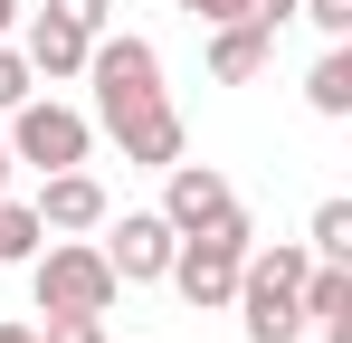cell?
<instances>
[{"instance_id":"obj_1","label":"cell","mask_w":352,"mask_h":343,"mask_svg":"<svg viewBox=\"0 0 352 343\" xmlns=\"http://www.w3.org/2000/svg\"><path fill=\"white\" fill-rule=\"evenodd\" d=\"M86 76H96V124L124 143V163L162 172V163H181V153H190L181 105L162 96V48H153V39H133V29H96Z\"/></svg>"},{"instance_id":"obj_2","label":"cell","mask_w":352,"mask_h":343,"mask_svg":"<svg viewBox=\"0 0 352 343\" xmlns=\"http://www.w3.org/2000/svg\"><path fill=\"white\" fill-rule=\"evenodd\" d=\"M248 248H257V229H248V210H219L210 229H190L172 248V267H162V286H172L190 315H219L238 295V267H248Z\"/></svg>"},{"instance_id":"obj_3","label":"cell","mask_w":352,"mask_h":343,"mask_svg":"<svg viewBox=\"0 0 352 343\" xmlns=\"http://www.w3.org/2000/svg\"><path fill=\"white\" fill-rule=\"evenodd\" d=\"M29 295H38V315H115V267H105V248L96 238H48L38 258H29Z\"/></svg>"},{"instance_id":"obj_4","label":"cell","mask_w":352,"mask_h":343,"mask_svg":"<svg viewBox=\"0 0 352 343\" xmlns=\"http://www.w3.org/2000/svg\"><path fill=\"white\" fill-rule=\"evenodd\" d=\"M96 153V114L58 105V96H19L10 105V163H38V172H67Z\"/></svg>"},{"instance_id":"obj_5","label":"cell","mask_w":352,"mask_h":343,"mask_svg":"<svg viewBox=\"0 0 352 343\" xmlns=\"http://www.w3.org/2000/svg\"><path fill=\"white\" fill-rule=\"evenodd\" d=\"M105 267H115V286H162V267H172V248H181V229L162 220V210H105Z\"/></svg>"},{"instance_id":"obj_6","label":"cell","mask_w":352,"mask_h":343,"mask_svg":"<svg viewBox=\"0 0 352 343\" xmlns=\"http://www.w3.org/2000/svg\"><path fill=\"white\" fill-rule=\"evenodd\" d=\"M38 229H58V238H86V229H105V210H115V191L96 181L86 163H67V172H38Z\"/></svg>"},{"instance_id":"obj_7","label":"cell","mask_w":352,"mask_h":343,"mask_svg":"<svg viewBox=\"0 0 352 343\" xmlns=\"http://www.w3.org/2000/svg\"><path fill=\"white\" fill-rule=\"evenodd\" d=\"M219 210H238V191H229V172H219V163H190V153L162 163V220H172L181 238H190V229H210Z\"/></svg>"},{"instance_id":"obj_8","label":"cell","mask_w":352,"mask_h":343,"mask_svg":"<svg viewBox=\"0 0 352 343\" xmlns=\"http://www.w3.org/2000/svg\"><path fill=\"white\" fill-rule=\"evenodd\" d=\"M238 334L248 343H305V305H295V286L276 277H257V267H238Z\"/></svg>"},{"instance_id":"obj_9","label":"cell","mask_w":352,"mask_h":343,"mask_svg":"<svg viewBox=\"0 0 352 343\" xmlns=\"http://www.w3.org/2000/svg\"><path fill=\"white\" fill-rule=\"evenodd\" d=\"M86 29L76 19H58V10H38L29 29H19V57H29V76H86Z\"/></svg>"},{"instance_id":"obj_10","label":"cell","mask_w":352,"mask_h":343,"mask_svg":"<svg viewBox=\"0 0 352 343\" xmlns=\"http://www.w3.org/2000/svg\"><path fill=\"white\" fill-rule=\"evenodd\" d=\"M267 57H276V39H267L257 19H219V29H210V76H219V86H248Z\"/></svg>"},{"instance_id":"obj_11","label":"cell","mask_w":352,"mask_h":343,"mask_svg":"<svg viewBox=\"0 0 352 343\" xmlns=\"http://www.w3.org/2000/svg\"><path fill=\"white\" fill-rule=\"evenodd\" d=\"M305 105L324 114V124H343V114H352V39H333V48L305 67Z\"/></svg>"},{"instance_id":"obj_12","label":"cell","mask_w":352,"mask_h":343,"mask_svg":"<svg viewBox=\"0 0 352 343\" xmlns=\"http://www.w3.org/2000/svg\"><path fill=\"white\" fill-rule=\"evenodd\" d=\"M38 248H48V229H38V210H29V200H10V191H0V267H29V258H38Z\"/></svg>"},{"instance_id":"obj_13","label":"cell","mask_w":352,"mask_h":343,"mask_svg":"<svg viewBox=\"0 0 352 343\" xmlns=\"http://www.w3.org/2000/svg\"><path fill=\"white\" fill-rule=\"evenodd\" d=\"M305 248H314V258H333V267H352V200H314Z\"/></svg>"},{"instance_id":"obj_14","label":"cell","mask_w":352,"mask_h":343,"mask_svg":"<svg viewBox=\"0 0 352 343\" xmlns=\"http://www.w3.org/2000/svg\"><path fill=\"white\" fill-rule=\"evenodd\" d=\"M38 343H115V334H105V315H48Z\"/></svg>"},{"instance_id":"obj_15","label":"cell","mask_w":352,"mask_h":343,"mask_svg":"<svg viewBox=\"0 0 352 343\" xmlns=\"http://www.w3.org/2000/svg\"><path fill=\"white\" fill-rule=\"evenodd\" d=\"M29 86H38V76H29V57H19V48H10V39H0V114L19 105Z\"/></svg>"},{"instance_id":"obj_16","label":"cell","mask_w":352,"mask_h":343,"mask_svg":"<svg viewBox=\"0 0 352 343\" xmlns=\"http://www.w3.org/2000/svg\"><path fill=\"white\" fill-rule=\"evenodd\" d=\"M295 19H314L324 39H352V0H295Z\"/></svg>"},{"instance_id":"obj_17","label":"cell","mask_w":352,"mask_h":343,"mask_svg":"<svg viewBox=\"0 0 352 343\" xmlns=\"http://www.w3.org/2000/svg\"><path fill=\"white\" fill-rule=\"evenodd\" d=\"M48 10H58V19H76V29H86V39H96V29H105V19H115V0H48Z\"/></svg>"},{"instance_id":"obj_18","label":"cell","mask_w":352,"mask_h":343,"mask_svg":"<svg viewBox=\"0 0 352 343\" xmlns=\"http://www.w3.org/2000/svg\"><path fill=\"white\" fill-rule=\"evenodd\" d=\"M181 10H190L200 29H219V19H248V0H181Z\"/></svg>"},{"instance_id":"obj_19","label":"cell","mask_w":352,"mask_h":343,"mask_svg":"<svg viewBox=\"0 0 352 343\" xmlns=\"http://www.w3.org/2000/svg\"><path fill=\"white\" fill-rule=\"evenodd\" d=\"M248 19H257V29L276 39V29H286V19H295V0H248Z\"/></svg>"},{"instance_id":"obj_20","label":"cell","mask_w":352,"mask_h":343,"mask_svg":"<svg viewBox=\"0 0 352 343\" xmlns=\"http://www.w3.org/2000/svg\"><path fill=\"white\" fill-rule=\"evenodd\" d=\"M314 334H324V343H352V315H324V324H314Z\"/></svg>"},{"instance_id":"obj_21","label":"cell","mask_w":352,"mask_h":343,"mask_svg":"<svg viewBox=\"0 0 352 343\" xmlns=\"http://www.w3.org/2000/svg\"><path fill=\"white\" fill-rule=\"evenodd\" d=\"M10 29H19V0H0V39H10Z\"/></svg>"},{"instance_id":"obj_22","label":"cell","mask_w":352,"mask_h":343,"mask_svg":"<svg viewBox=\"0 0 352 343\" xmlns=\"http://www.w3.org/2000/svg\"><path fill=\"white\" fill-rule=\"evenodd\" d=\"M0 343H38V334H29V324H0Z\"/></svg>"},{"instance_id":"obj_23","label":"cell","mask_w":352,"mask_h":343,"mask_svg":"<svg viewBox=\"0 0 352 343\" xmlns=\"http://www.w3.org/2000/svg\"><path fill=\"white\" fill-rule=\"evenodd\" d=\"M0 191H10V143H0Z\"/></svg>"}]
</instances>
